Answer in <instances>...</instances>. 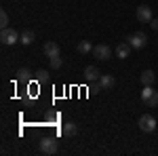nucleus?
Segmentation results:
<instances>
[{"mask_svg": "<svg viewBox=\"0 0 158 156\" xmlns=\"http://www.w3.org/2000/svg\"><path fill=\"white\" fill-rule=\"evenodd\" d=\"M61 131H63V135H65V137H74V135L78 133V127H76L74 122H65Z\"/></svg>", "mask_w": 158, "mask_h": 156, "instance_id": "4468645a", "label": "nucleus"}, {"mask_svg": "<svg viewBox=\"0 0 158 156\" xmlns=\"http://www.w3.org/2000/svg\"><path fill=\"white\" fill-rule=\"evenodd\" d=\"M137 21H141V23H150L152 19H154V15H152V9L148 6V4H141V6H137Z\"/></svg>", "mask_w": 158, "mask_h": 156, "instance_id": "423d86ee", "label": "nucleus"}, {"mask_svg": "<svg viewBox=\"0 0 158 156\" xmlns=\"http://www.w3.org/2000/svg\"><path fill=\"white\" fill-rule=\"evenodd\" d=\"M137 124H139V129H141L143 133H154L156 131V118H154L152 114H143Z\"/></svg>", "mask_w": 158, "mask_h": 156, "instance_id": "39448f33", "label": "nucleus"}, {"mask_svg": "<svg viewBox=\"0 0 158 156\" xmlns=\"http://www.w3.org/2000/svg\"><path fill=\"white\" fill-rule=\"evenodd\" d=\"M78 53H80V55H89V53H93V44H91L89 40H80V42H78Z\"/></svg>", "mask_w": 158, "mask_h": 156, "instance_id": "ddd939ff", "label": "nucleus"}, {"mask_svg": "<svg viewBox=\"0 0 158 156\" xmlns=\"http://www.w3.org/2000/svg\"><path fill=\"white\" fill-rule=\"evenodd\" d=\"M40 152L42 154H57L59 152V141L55 137H42L40 139Z\"/></svg>", "mask_w": 158, "mask_h": 156, "instance_id": "f03ea898", "label": "nucleus"}, {"mask_svg": "<svg viewBox=\"0 0 158 156\" xmlns=\"http://www.w3.org/2000/svg\"><path fill=\"white\" fill-rule=\"evenodd\" d=\"M139 80H141V84L146 86V84H154V80H156V76H154V72H152V70H146V72H141V76H139Z\"/></svg>", "mask_w": 158, "mask_h": 156, "instance_id": "f8f14e48", "label": "nucleus"}, {"mask_svg": "<svg viewBox=\"0 0 158 156\" xmlns=\"http://www.w3.org/2000/svg\"><path fill=\"white\" fill-rule=\"evenodd\" d=\"M17 80H21V82H27V80H30V70H27V68H21V70L17 72Z\"/></svg>", "mask_w": 158, "mask_h": 156, "instance_id": "dca6fc26", "label": "nucleus"}, {"mask_svg": "<svg viewBox=\"0 0 158 156\" xmlns=\"http://www.w3.org/2000/svg\"><path fill=\"white\" fill-rule=\"evenodd\" d=\"M131 44H129V42H120V44H118V47H116V57H118V59H127V57H129V55H131Z\"/></svg>", "mask_w": 158, "mask_h": 156, "instance_id": "9b49d317", "label": "nucleus"}, {"mask_svg": "<svg viewBox=\"0 0 158 156\" xmlns=\"http://www.w3.org/2000/svg\"><path fill=\"white\" fill-rule=\"evenodd\" d=\"M59 68H61V55L51 57V70H59Z\"/></svg>", "mask_w": 158, "mask_h": 156, "instance_id": "f3484780", "label": "nucleus"}, {"mask_svg": "<svg viewBox=\"0 0 158 156\" xmlns=\"http://www.w3.org/2000/svg\"><path fill=\"white\" fill-rule=\"evenodd\" d=\"M0 27L4 30V27H9V15H6V11L0 13Z\"/></svg>", "mask_w": 158, "mask_h": 156, "instance_id": "a211bd4d", "label": "nucleus"}, {"mask_svg": "<svg viewBox=\"0 0 158 156\" xmlns=\"http://www.w3.org/2000/svg\"><path fill=\"white\" fill-rule=\"evenodd\" d=\"M141 101L146 103L148 108L158 106V91L152 89V84H146V86H143V91H141Z\"/></svg>", "mask_w": 158, "mask_h": 156, "instance_id": "f257e3e1", "label": "nucleus"}, {"mask_svg": "<svg viewBox=\"0 0 158 156\" xmlns=\"http://www.w3.org/2000/svg\"><path fill=\"white\" fill-rule=\"evenodd\" d=\"M150 27H152V30H158V19H152V21H150Z\"/></svg>", "mask_w": 158, "mask_h": 156, "instance_id": "aec40b11", "label": "nucleus"}, {"mask_svg": "<svg viewBox=\"0 0 158 156\" xmlns=\"http://www.w3.org/2000/svg\"><path fill=\"white\" fill-rule=\"evenodd\" d=\"M93 55L101 61H108L110 57H112V48H110L108 44H97V47H93Z\"/></svg>", "mask_w": 158, "mask_h": 156, "instance_id": "0eeeda50", "label": "nucleus"}, {"mask_svg": "<svg viewBox=\"0 0 158 156\" xmlns=\"http://www.w3.org/2000/svg\"><path fill=\"white\" fill-rule=\"evenodd\" d=\"M85 78L89 82H97L99 78H101V72H99L95 65H86L85 68Z\"/></svg>", "mask_w": 158, "mask_h": 156, "instance_id": "1a4fd4ad", "label": "nucleus"}, {"mask_svg": "<svg viewBox=\"0 0 158 156\" xmlns=\"http://www.w3.org/2000/svg\"><path fill=\"white\" fill-rule=\"evenodd\" d=\"M44 55H47V57H57V55H61V47L59 44H57V42H47V44H44Z\"/></svg>", "mask_w": 158, "mask_h": 156, "instance_id": "9d476101", "label": "nucleus"}, {"mask_svg": "<svg viewBox=\"0 0 158 156\" xmlns=\"http://www.w3.org/2000/svg\"><path fill=\"white\" fill-rule=\"evenodd\" d=\"M36 78L40 80V82H44V80H49V74H47V70H38V72H36Z\"/></svg>", "mask_w": 158, "mask_h": 156, "instance_id": "6ab92c4d", "label": "nucleus"}, {"mask_svg": "<svg viewBox=\"0 0 158 156\" xmlns=\"http://www.w3.org/2000/svg\"><path fill=\"white\" fill-rule=\"evenodd\" d=\"M127 42H129V44H131L135 51H141V48L148 44V36L143 34V32H133L131 36L127 38Z\"/></svg>", "mask_w": 158, "mask_h": 156, "instance_id": "20e7f679", "label": "nucleus"}, {"mask_svg": "<svg viewBox=\"0 0 158 156\" xmlns=\"http://www.w3.org/2000/svg\"><path fill=\"white\" fill-rule=\"evenodd\" d=\"M36 40V34L32 32V30H25V32H21V44H32Z\"/></svg>", "mask_w": 158, "mask_h": 156, "instance_id": "2eb2a0df", "label": "nucleus"}, {"mask_svg": "<svg viewBox=\"0 0 158 156\" xmlns=\"http://www.w3.org/2000/svg\"><path fill=\"white\" fill-rule=\"evenodd\" d=\"M0 40H2V44L11 47V44L21 42V34H17V30H13V27H4L2 34H0Z\"/></svg>", "mask_w": 158, "mask_h": 156, "instance_id": "7ed1b4c3", "label": "nucleus"}, {"mask_svg": "<svg viewBox=\"0 0 158 156\" xmlns=\"http://www.w3.org/2000/svg\"><path fill=\"white\" fill-rule=\"evenodd\" d=\"M114 76L112 74H101V78L97 80V91H108V89H112L114 86Z\"/></svg>", "mask_w": 158, "mask_h": 156, "instance_id": "6e6552de", "label": "nucleus"}]
</instances>
